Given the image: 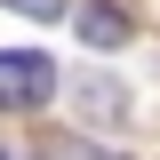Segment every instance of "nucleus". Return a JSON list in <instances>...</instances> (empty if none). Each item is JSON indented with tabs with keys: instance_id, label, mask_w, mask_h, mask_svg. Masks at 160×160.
Wrapping results in <instances>:
<instances>
[{
	"instance_id": "1",
	"label": "nucleus",
	"mask_w": 160,
	"mask_h": 160,
	"mask_svg": "<svg viewBox=\"0 0 160 160\" xmlns=\"http://www.w3.org/2000/svg\"><path fill=\"white\" fill-rule=\"evenodd\" d=\"M56 96V64L40 48H0V112H40Z\"/></svg>"
},
{
	"instance_id": "2",
	"label": "nucleus",
	"mask_w": 160,
	"mask_h": 160,
	"mask_svg": "<svg viewBox=\"0 0 160 160\" xmlns=\"http://www.w3.org/2000/svg\"><path fill=\"white\" fill-rule=\"evenodd\" d=\"M80 40H88V48H128V32H136V24H128V8H120V0H80V24H72Z\"/></svg>"
},
{
	"instance_id": "3",
	"label": "nucleus",
	"mask_w": 160,
	"mask_h": 160,
	"mask_svg": "<svg viewBox=\"0 0 160 160\" xmlns=\"http://www.w3.org/2000/svg\"><path fill=\"white\" fill-rule=\"evenodd\" d=\"M80 112H88V120H120V112H128V96H120V80H88V88H80Z\"/></svg>"
},
{
	"instance_id": "4",
	"label": "nucleus",
	"mask_w": 160,
	"mask_h": 160,
	"mask_svg": "<svg viewBox=\"0 0 160 160\" xmlns=\"http://www.w3.org/2000/svg\"><path fill=\"white\" fill-rule=\"evenodd\" d=\"M0 8H16V16H32V24H48V16H64L72 0H0Z\"/></svg>"
},
{
	"instance_id": "5",
	"label": "nucleus",
	"mask_w": 160,
	"mask_h": 160,
	"mask_svg": "<svg viewBox=\"0 0 160 160\" xmlns=\"http://www.w3.org/2000/svg\"><path fill=\"white\" fill-rule=\"evenodd\" d=\"M64 160H120V152H80V144H64Z\"/></svg>"
}]
</instances>
